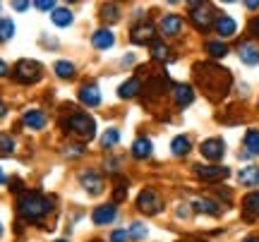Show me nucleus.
Masks as SVG:
<instances>
[{"label": "nucleus", "instance_id": "f257e3e1", "mask_svg": "<svg viewBox=\"0 0 259 242\" xmlns=\"http://www.w3.org/2000/svg\"><path fill=\"white\" fill-rule=\"evenodd\" d=\"M17 209H19V216H22V218L38 221V218H44V216L53 209V204H51V199L36 195V192H27V195L19 197Z\"/></svg>", "mask_w": 259, "mask_h": 242}, {"label": "nucleus", "instance_id": "f03ea898", "mask_svg": "<svg viewBox=\"0 0 259 242\" xmlns=\"http://www.w3.org/2000/svg\"><path fill=\"white\" fill-rule=\"evenodd\" d=\"M67 127L77 134V137H82V139H92L94 134H96V122H94L92 115H87V113H74L70 122H67Z\"/></svg>", "mask_w": 259, "mask_h": 242}, {"label": "nucleus", "instance_id": "7ed1b4c3", "mask_svg": "<svg viewBox=\"0 0 259 242\" xmlns=\"http://www.w3.org/2000/svg\"><path fill=\"white\" fill-rule=\"evenodd\" d=\"M41 70L44 67L38 65L36 60H19L15 65V79L22 84H34L41 79Z\"/></svg>", "mask_w": 259, "mask_h": 242}, {"label": "nucleus", "instance_id": "20e7f679", "mask_svg": "<svg viewBox=\"0 0 259 242\" xmlns=\"http://www.w3.org/2000/svg\"><path fill=\"white\" fill-rule=\"evenodd\" d=\"M190 10H192V22L197 29H202V31H206L209 27H213L216 24V19H213V10L211 5H206V3H192L190 5Z\"/></svg>", "mask_w": 259, "mask_h": 242}, {"label": "nucleus", "instance_id": "39448f33", "mask_svg": "<svg viewBox=\"0 0 259 242\" xmlns=\"http://www.w3.org/2000/svg\"><path fill=\"white\" fill-rule=\"evenodd\" d=\"M137 206H139V211L154 216V214H158V211H161L163 202H161V197H158L154 189H144V192L137 197Z\"/></svg>", "mask_w": 259, "mask_h": 242}, {"label": "nucleus", "instance_id": "423d86ee", "mask_svg": "<svg viewBox=\"0 0 259 242\" xmlns=\"http://www.w3.org/2000/svg\"><path fill=\"white\" fill-rule=\"evenodd\" d=\"M197 175L202 177V180L216 182V180H223V177L231 175V170L226 166H197Z\"/></svg>", "mask_w": 259, "mask_h": 242}, {"label": "nucleus", "instance_id": "0eeeda50", "mask_svg": "<svg viewBox=\"0 0 259 242\" xmlns=\"http://www.w3.org/2000/svg\"><path fill=\"white\" fill-rule=\"evenodd\" d=\"M115 218H118V209H115V204H103L92 214V221L96 225H108V223H113Z\"/></svg>", "mask_w": 259, "mask_h": 242}, {"label": "nucleus", "instance_id": "6e6552de", "mask_svg": "<svg viewBox=\"0 0 259 242\" xmlns=\"http://www.w3.org/2000/svg\"><path fill=\"white\" fill-rule=\"evenodd\" d=\"M226 154V144L223 139H206L202 144V156L209 161H219Z\"/></svg>", "mask_w": 259, "mask_h": 242}, {"label": "nucleus", "instance_id": "1a4fd4ad", "mask_svg": "<svg viewBox=\"0 0 259 242\" xmlns=\"http://www.w3.org/2000/svg\"><path fill=\"white\" fill-rule=\"evenodd\" d=\"M113 43H115V36H113L111 29H99L92 36V46L99 48V51H108Z\"/></svg>", "mask_w": 259, "mask_h": 242}, {"label": "nucleus", "instance_id": "9d476101", "mask_svg": "<svg viewBox=\"0 0 259 242\" xmlns=\"http://www.w3.org/2000/svg\"><path fill=\"white\" fill-rule=\"evenodd\" d=\"M82 187L89 192V195H101L103 192V180L99 173H84L82 175Z\"/></svg>", "mask_w": 259, "mask_h": 242}, {"label": "nucleus", "instance_id": "9b49d317", "mask_svg": "<svg viewBox=\"0 0 259 242\" xmlns=\"http://www.w3.org/2000/svg\"><path fill=\"white\" fill-rule=\"evenodd\" d=\"M180 29H183V19L178 15H166L161 19V34L163 36H176V34H180Z\"/></svg>", "mask_w": 259, "mask_h": 242}, {"label": "nucleus", "instance_id": "f8f14e48", "mask_svg": "<svg viewBox=\"0 0 259 242\" xmlns=\"http://www.w3.org/2000/svg\"><path fill=\"white\" fill-rule=\"evenodd\" d=\"M79 101L84 106H99L101 103V91H99V86L96 84H87L79 89Z\"/></svg>", "mask_w": 259, "mask_h": 242}, {"label": "nucleus", "instance_id": "ddd939ff", "mask_svg": "<svg viewBox=\"0 0 259 242\" xmlns=\"http://www.w3.org/2000/svg\"><path fill=\"white\" fill-rule=\"evenodd\" d=\"M238 180H240V185H245V187H257L259 185V168L257 166L242 168Z\"/></svg>", "mask_w": 259, "mask_h": 242}, {"label": "nucleus", "instance_id": "4468645a", "mask_svg": "<svg viewBox=\"0 0 259 242\" xmlns=\"http://www.w3.org/2000/svg\"><path fill=\"white\" fill-rule=\"evenodd\" d=\"M173 96H176V103H178V106H190V103L194 101L192 86H187V84H178L176 89H173Z\"/></svg>", "mask_w": 259, "mask_h": 242}, {"label": "nucleus", "instance_id": "2eb2a0df", "mask_svg": "<svg viewBox=\"0 0 259 242\" xmlns=\"http://www.w3.org/2000/svg\"><path fill=\"white\" fill-rule=\"evenodd\" d=\"M240 60L245 63V65H257L259 63V48L254 46V43H242L240 46Z\"/></svg>", "mask_w": 259, "mask_h": 242}, {"label": "nucleus", "instance_id": "dca6fc26", "mask_svg": "<svg viewBox=\"0 0 259 242\" xmlns=\"http://www.w3.org/2000/svg\"><path fill=\"white\" fill-rule=\"evenodd\" d=\"M154 38V27L151 24H139V27L132 29V41L135 43H151Z\"/></svg>", "mask_w": 259, "mask_h": 242}, {"label": "nucleus", "instance_id": "f3484780", "mask_svg": "<svg viewBox=\"0 0 259 242\" xmlns=\"http://www.w3.org/2000/svg\"><path fill=\"white\" fill-rule=\"evenodd\" d=\"M24 125H27L29 130H41L46 125V115L41 111H27L24 113Z\"/></svg>", "mask_w": 259, "mask_h": 242}, {"label": "nucleus", "instance_id": "a211bd4d", "mask_svg": "<svg viewBox=\"0 0 259 242\" xmlns=\"http://www.w3.org/2000/svg\"><path fill=\"white\" fill-rule=\"evenodd\" d=\"M235 29H238V24H235L231 17H226V15L216 17V31H219L223 38H226V36H233V34H235Z\"/></svg>", "mask_w": 259, "mask_h": 242}, {"label": "nucleus", "instance_id": "6ab92c4d", "mask_svg": "<svg viewBox=\"0 0 259 242\" xmlns=\"http://www.w3.org/2000/svg\"><path fill=\"white\" fill-rule=\"evenodd\" d=\"M242 206H245V216L247 218H259V192H252V195L245 197Z\"/></svg>", "mask_w": 259, "mask_h": 242}, {"label": "nucleus", "instance_id": "aec40b11", "mask_svg": "<svg viewBox=\"0 0 259 242\" xmlns=\"http://www.w3.org/2000/svg\"><path fill=\"white\" fill-rule=\"evenodd\" d=\"M139 89H142V82H139L137 77H132V79H127V82L118 89V96H120V99H132V96L139 93Z\"/></svg>", "mask_w": 259, "mask_h": 242}, {"label": "nucleus", "instance_id": "412c9836", "mask_svg": "<svg viewBox=\"0 0 259 242\" xmlns=\"http://www.w3.org/2000/svg\"><path fill=\"white\" fill-rule=\"evenodd\" d=\"M51 19H53L56 27H70V24H72V12L67 8H56L53 15H51Z\"/></svg>", "mask_w": 259, "mask_h": 242}, {"label": "nucleus", "instance_id": "4be33fe9", "mask_svg": "<svg viewBox=\"0 0 259 242\" xmlns=\"http://www.w3.org/2000/svg\"><path fill=\"white\" fill-rule=\"evenodd\" d=\"M192 206H194V211H202V214H211V216L221 214L219 204H216V202H211V199H194Z\"/></svg>", "mask_w": 259, "mask_h": 242}, {"label": "nucleus", "instance_id": "5701e85b", "mask_svg": "<svg viewBox=\"0 0 259 242\" xmlns=\"http://www.w3.org/2000/svg\"><path fill=\"white\" fill-rule=\"evenodd\" d=\"M132 156H135V159H149V156H151V141L144 139V137L137 139L132 144Z\"/></svg>", "mask_w": 259, "mask_h": 242}, {"label": "nucleus", "instance_id": "b1692460", "mask_svg": "<svg viewBox=\"0 0 259 242\" xmlns=\"http://www.w3.org/2000/svg\"><path fill=\"white\" fill-rule=\"evenodd\" d=\"M245 149L250 151L252 156H259V130H250L245 134Z\"/></svg>", "mask_w": 259, "mask_h": 242}, {"label": "nucleus", "instance_id": "393cba45", "mask_svg": "<svg viewBox=\"0 0 259 242\" xmlns=\"http://www.w3.org/2000/svg\"><path fill=\"white\" fill-rule=\"evenodd\" d=\"M74 72H77V70H74L72 63H67V60H58L56 63V75L60 77V79H72Z\"/></svg>", "mask_w": 259, "mask_h": 242}, {"label": "nucleus", "instance_id": "a878e982", "mask_svg": "<svg viewBox=\"0 0 259 242\" xmlns=\"http://www.w3.org/2000/svg\"><path fill=\"white\" fill-rule=\"evenodd\" d=\"M170 149L176 156H185L187 151H190V139L187 137H176V139L170 141Z\"/></svg>", "mask_w": 259, "mask_h": 242}, {"label": "nucleus", "instance_id": "bb28decb", "mask_svg": "<svg viewBox=\"0 0 259 242\" xmlns=\"http://www.w3.org/2000/svg\"><path fill=\"white\" fill-rule=\"evenodd\" d=\"M15 36V22L12 19H0V41H10Z\"/></svg>", "mask_w": 259, "mask_h": 242}, {"label": "nucleus", "instance_id": "cd10ccee", "mask_svg": "<svg viewBox=\"0 0 259 242\" xmlns=\"http://www.w3.org/2000/svg\"><path fill=\"white\" fill-rule=\"evenodd\" d=\"M120 141V132L118 130H106V134L101 137V147L103 149H111V147H115Z\"/></svg>", "mask_w": 259, "mask_h": 242}, {"label": "nucleus", "instance_id": "c85d7f7f", "mask_svg": "<svg viewBox=\"0 0 259 242\" xmlns=\"http://www.w3.org/2000/svg\"><path fill=\"white\" fill-rule=\"evenodd\" d=\"M147 225H142V223H132L127 228V235H130V240H144L147 237Z\"/></svg>", "mask_w": 259, "mask_h": 242}, {"label": "nucleus", "instance_id": "c756f323", "mask_svg": "<svg viewBox=\"0 0 259 242\" xmlns=\"http://www.w3.org/2000/svg\"><path fill=\"white\" fill-rule=\"evenodd\" d=\"M206 51H209L213 58H223L228 53V46H226V43H219V41H211V43H206Z\"/></svg>", "mask_w": 259, "mask_h": 242}, {"label": "nucleus", "instance_id": "7c9ffc66", "mask_svg": "<svg viewBox=\"0 0 259 242\" xmlns=\"http://www.w3.org/2000/svg\"><path fill=\"white\" fill-rule=\"evenodd\" d=\"M12 151H15V139H12L10 134H3V132H0V154L8 156Z\"/></svg>", "mask_w": 259, "mask_h": 242}, {"label": "nucleus", "instance_id": "2f4dec72", "mask_svg": "<svg viewBox=\"0 0 259 242\" xmlns=\"http://www.w3.org/2000/svg\"><path fill=\"white\" fill-rule=\"evenodd\" d=\"M151 56L156 58V60H166L168 58V48L163 43H158V41H151Z\"/></svg>", "mask_w": 259, "mask_h": 242}, {"label": "nucleus", "instance_id": "473e14b6", "mask_svg": "<svg viewBox=\"0 0 259 242\" xmlns=\"http://www.w3.org/2000/svg\"><path fill=\"white\" fill-rule=\"evenodd\" d=\"M34 8L44 10V12H53V10H56V3H51V0H36Z\"/></svg>", "mask_w": 259, "mask_h": 242}, {"label": "nucleus", "instance_id": "72a5a7b5", "mask_svg": "<svg viewBox=\"0 0 259 242\" xmlns=\"http://www.w3.org/2000/svg\"><path fill=\"white\" fill-rule=\"evenodd\" d=\"M127 240H130L127 230H113L111 233V242H127Z\"/></svg>", "mask_w": 259, "mask_h": 242}, {"label": "nucleus", "instance_id": "f704fd0d", "mask_svg": "<svg viewBox=\"0 0 259 242\" xmlns=\"http://www.w3.org/2000/svg\"><path fill=\"white\" fill-rule=\"evenodd\" d=\"M103 12H106L103 17L111 19V22H115V19H118V8H115V5H106V8H103Z\"/></svg>", "mask_w": 259, "mask_h": 242}, {"label": "nucleus", "instance_id": "c9c22d12", "mask_svg": "<svg viewBox=\"0 0 259 242\" xmlns=\"http://www.w3.org/2000/svg\"><path fill=\"white\" fill-rule=\"evenodd\" d=\"M250 31H252V34H257V36H259V17H254V19H252V22H250Z\"/></svg>", "mask_w": 259, "mask_h": 242}, {"label": "nucleus", "instance_id": "e433bc0d", "mask_svg": "<svg viewBox=\"0 0 259 242\" xmlns=\"http://www.w3.org/2000/svg\"><path fill=\"white\" fill-rule=\"evenodd\" d=\"M12 8L17 12H24V10H29V3H12Z\"/></svg>", "mask_w": 259, "mask_h": 242}, {"label": "nucleus", "instance_id": "4c0bfd02", "mask_svg": "<svg viewBox=\"0 0 259 242\" xmlns=\"http://www.w3.org/2000/svg\"><path fill=\"white\" fill-rule=\"evenodd\" d=\"M245 8H247V10H257V8H259V0H252V3H245Z\"/></svg>", "mask_w": 259, "mask_h": 242}, {"label": "nucleus", "instance_id": "58836bf2", "mask_svg": "<svg viewBox=\"0 0 259 242\" xmlns=\"http://www.w3.org/2000/svg\"><path fill=\"white\" fill-rule=\"evenodd\" d=\"M5 75H8V65L0 60V77H5Z\"/></svg>", "mask_w": 259, "mask_h": 242}, {"label": "nucleus", "instance_id": "ea45409f", "mask_svg": "<svg viewBox=\"0 0 259 242\" xmlns=\"http://www.w3.org/2000/svg\"><path fill=\"white\" fill-rule=\"evenodd\" d=\"M0 118H5V106L0 103Z\"/></svg>", "mask_w": 259, "mask_h": 242}, {"label": "nucleus", "instance_id": "a19ab883", "mask_svg": "<svg viewBox=\"0 0 259 242\" xmlns=\"http://www.w3.org/2000/svg\"><path fill=\"white\" fill-rule=\"evenodd\" d=\"M245 242H259V237H247Z\"/></svg>", "mask_w": 259, "mask_h": 242}, {"label": "nucleus", "instance_id": "79ce46f5", "mask_svg": "<svg viewBox=\"0 0 259 242\" xmlns=\"http://www.w3.org/2000/svg\"><path fill=\"white\" fill-rule=\"evenodd\" d=\"M3 182H5V175H3V170H0V185H3Z\"/></svg>", "mask_w": 259, "mask_h": 242}, {"label": "nucleus", "instance_id": "37998d69", "mask_svg": "<svg viewBox=\"0 0 259 242\" xmlns=\"http://www.w3.org/2000/svg\"><path fill=\"white\" fill-rule=\"evenodd\" d=\"M0 233H3V225H0Z\"/></svg>", "mask_w": 259, "mask_h": 242}, {"label": "nucleus", "instance_id": "c03bdc74", "mask_svg": "<svg viewBox=\"0 0 259 242\" xmlns=\"http://www.w3.org/2000/svg\"><path fill=\"white\" fill-rule=\"evenodd\" d=\"M56 242H65V240H56Z\"/></svg>", "mask_w": 259, "mask_h": 242}]
</instances>
